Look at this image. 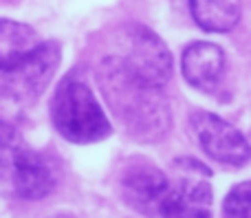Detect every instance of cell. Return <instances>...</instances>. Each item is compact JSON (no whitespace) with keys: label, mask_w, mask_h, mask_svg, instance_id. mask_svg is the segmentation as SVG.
<instances>
[{"label":"cell","mask_w":251,"mask_h":218,"mask_svg":"<svg viewBox=\"0 0 251 218\" xmlns=\"http://www.w3.org/2000/svg\"><path fill=\"white\" fill-rule=\"evenodd\" d=\"M97 77L110 108L137 139L154 141L168 130L170 110L161 88L143 86L132 79L117 57L101 62Z\"/></svg>","instance_id":"1"},{"label":"cell","mask_w":251,"mask_h":218,"mask_svg":"<svg viewBox=\"0 0 251 218\" xmlns=\"http://www.w3.org/2000/svg\"><path fill=\"white\" fill-rule=\"evenodd\" d=\"M51 121L55 130L73 144H95L113 132L97 97L75 75H66L57 84L51 99Z\"/></svg>","instance_id":"2"},{"label":"cell","mask_w":251,"mask_h":218,"mask_svg":"<svg viewBox=\"0 0 251 218\" xmlns=\"http://www.w3.org/2000/svg\"><path fill=\"white\" fill-rule=\"evenodd\" d=\"M60 60V44L40 42V47L22 57L18 64L0 71V97L18 106L33 104L51 84Z\"/></svg>","instance_id":"3"},{"label":"cell","mask_w":251,"mask_h":218,"mask_svg":"<svg viewBox=\"0 0 251 218\" xmlns=\"http://www.w3.org/2000/svg\"><path fill=\"white\" fill-rule=\"evenodd\" d=\"M126 51L117 57L132 79L150 88H163L172 77V55L148 26L128 24L124 31Z\"/></svg>","instance_id":"4"},{"label":"cell","mask_w":251,"mask_h":218,"mask_svg":"<svg viewBox=\"0 0 251 218\" xmlns=\"http://www.w3.org/2000/svg\"><path fill=\"white\" fill-rule=\"evenodd\" d=\"M190 130L201 150L223 166L240 168L251 159V145L245 135L218 115L196 110L190 117Z\"/></svg>","instance_id":"5"},{"label":"cell","mask_w":251,"mask_h":218,"mask_svg":"<svg viewBox=\"0 0 251 218\" xmlns=\"http://www.w3.org/2000/svg\"><path fill=\"white\" fill-rule=\"evenodd\" d=\"M187 168L174 183H170L161 203V218H212V185L207 183L209 170L203 163L183 159Z\"/></svg>","instance_id":"6"},{"label":"cell","mask_w":251,"mask_h":218,"mask_svg":"<svg viewBox=\"0 0 251 218\" xmlns=\"http://www.w3.org/2000/svg\"><path fill=\"white\" fill-rule=\"evenodd\" d=\"M170 188V181L159 168L137 163L122 176V196L132 210L141 214H159L161 203Z\"/></svg>","instance_id":"7"},{"label":"cell","mask_w":251,"mask_h":218,"mask_svg":"<svg viewBox=\"0 0 251 218\" xmlns=\"http://www.w3.org/2000/svg\"><path fill=\"white\" fill-rule=\"evenodd\" d=\"M60 168L51 157L29 148L20 159V166L11 181V194L25 201H40L55 190Z\"/></svg>","instance_id":"8"},{"label":"cell","mask_w":251,"mask_h":218,"mask_svg":"<svg viewBox=\"0 0 251 218\" xmlns=\"http://www.w3.org/2000/svg\"><path fill=\"white\" fill-rule=\"evenodd\" d=\"M181 71L187 84L199 91H214L225 73V53L218 44L192 42L183 51Z\"/></svg>","instance_id":"9"},{"label":"cell","mask_w":251,"mask_h":218,"mask_svg":"<svg viewBox=\"0 0 251 218\" xmlns=\"http://www.w3.org/2000/svg\"><path fill=\"white\" fill-rule=\"evenodd\" d=\"M194 22L209 33H227L240 22V0H190Z\"/></svg>","instance_id":"10"},{"label":"cell","mask_w":251,"mask_h":218,"mask_svg":"<svg viewBox=\"0 0 251 218\" xmlns=\"http://www.w3.org/2000/svg\"><path fill=\"white\" fill-rule=\"evenodd\" d=\"M40 47V38L29 24L0 18V71L11 69Z\"/></svg>","instance_id":"11"},{"label":"cell","mask_w":251,"mask_h":218,"mask_svg":"<svg viewBox=\"0 0 251 218\" xmlns=\"http://www.w3.org/2000/svg\"><path fill=\"white\" fill-rule=\"evenodd\" d=\"M26 150L29 145L20 132L9 121L0 119V188H7L11 192V181Z\"/></svg>","instance_id":"12"},{"label":"cell","mask_w":251,"mask_h":218,"mask_svg":"<svg viewBox=\"0 0 251 218\" xmlns=\"http://www.w3.org/2000/svg\"><path fill=\"white\" fill-rule=\"evenodd\" d=\"M225 218H251V181L234 185L223 201Z\"/></svg>","instance_id":"13"}]
</instances>
